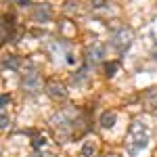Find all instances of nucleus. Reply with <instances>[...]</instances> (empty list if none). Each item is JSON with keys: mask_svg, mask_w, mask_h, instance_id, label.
I'll use <instances>...</instances> for the list:
<instances>
[{"mask_svg": "<svg viewBox=\"0 0 157 157\" xmlns=\"http://www.w3.org/2000/svg\"><path fill=\"white\" fill-rule=\"evenodd\" d=\"M151 143V130L145 121L140 120H132L130 128H128V134H126V140H124V149L130 157H136L145 151Z\"/></svg>", "mask_w": 157, "mask_h": 157, "instance_id": "obj_1", "label": "nucleus"}, {"mask_svg": "<svg viewBox=\"0 0 157 157\" xmlns=\"http://www.w3.org/2000/svg\"><path fill=\"white\" fill-rule=\"evenodd\" d=\"M109 40H111V46H113V50H115V52H120V55H124L126 50L132 46V42H134V32L130 29V27H126V25H117V27H113V29H111V36H109Z\"/></svg>", "mask_w": 157, "mask_h": 157, "instance_id": "obj_2", "label": "nucleus"}, {"mask_svg": "<svg viewBox=\"0 0 157 157\" xmlns=\"http://www.w3.org/2000/svg\"><path fill=\"white\" fill-rule=\"evenodd\" d=\"M21 88H23L25 92H40L42 90V78H40V73L36 69H27V71L21 75Z\"/></svg>", "mask_w": 157, "mask_h": 157, "instance_id": "obj_3", "label": "nucleus"}, {"mask_svg": "<svg viewBox=\"0 0 157 157\" xmlns=\"http://www.w3.org/2000/svg\"><path fill=\"white\" fill-rule=\"evenodd\" d=\"M103 57H105V48H103V44H98V42H92L88 48H86V63L88 67H97L103 63Z\"/></svg>", "mask_w": 157, "mask_h": 157, "instance_id": "obj_4", "label": "nucleus"}, {"mask_svg": "<svg viewBox=\"0 0 157 157\" xmlns=\"http://www.w3.org/2000/svg\"><path fill=\"white\" fill-rule=\"evenodd\" d=\"M46 92H48L50 98L63 101V98H67V86L63 84V82H50V84L46 86Z\"/></svg>", "mask_w": 157, "mask_h": 157, "instance_id": "obj_5", "label": "nucleus"}, {"mask_svg": "<svg viewBox=\"0 0 157 157\" xmlns=\"http://www.w3.org/2000/svg\"><path fill=\"white\" fill-rule=\"evenodd\" d=\"M143 103H145V109L149 113H157V88L147 90L145 97H143Z\"/></svg>", "mask_w": 157, "mask_h": 157, "instance_id": "obj_6", "label": "nucleus"}, {"mask_svg": "<svg viewBox=\"0 0 157 157\" xmlns=\"http://www.w3.org/2000/svg\"><path fill=\"white\" fill-rule=\"evenodd\" d=\"M115 121H117V115H115L113 111H103V113H101V117H98L101 128H105V130L113 128V126H115Z\"/></svg>", "mask_w": 157, "mask_h": 157, "instance_id": "obj_7", "label": "nucleus"}, {"mask_svg": "<svg viewBox=\"0 0 157 157\" xmlns=\"http://www.w3.org/2000/svg\"><path fill=\"white\" fill-rule=\"evenodd\" d=\"M2 67L4 69H11V71H19V67H21V59L19 57H15V55H9L4 63H2Z\"/></svg>", "mask_w": 157, "mask_h": 157, "instance_id": "obj_8", "label": "nucleus"}, {"mask_svg": "<svg viewBox=\"0 0 157 157\" xmlns=\"http://www.w3.org/2000/svg\"><path fill=\"white\" fill-rule=\"evenodd\" d=\"M32 147H34V151H42V149H48L50 143H48V138L46 136H34V140H32Z\"/></svg>", "mask_w": 157, "mask_h": 157, "instance_id": "obj_9", "label": "nucleus"}, {"mask_svg": "<svg viewBox=\"0 0 157 157\" xmlns=\"http://www.w3.org/2000/svg\"><path fill=\"white\" fill-rule=\"evenodd\" d=\"M94 153H97V145H94L92 138H88L82 145V157H94Z\"/></svg>", "mask_w": 157, "mask_h": 157, "instance_id": "obj_10", "label": "nucleus"}, {"mask_svg": "<svg viewBox=\"0 0 157 157\" xmlns=\"http://www.w3.org/2000/svg\"><path fill=\"white\" fill-rule=\"evenodd\" d=\"M48 6H46V4H40V6H38L36 9V13H34V17H36V21H46V19H48Z\"/></svg>", "mask_w": 157, "mask_h": 157, "instance_id": "obj_11", "label": "nucleus"}, {"mask_svg": "<svg viewBox=\"0 0 157 157\" xmlns=\"http://www.w3.org/2000/svg\"><path fill=\"white\" fill-rule=\"evenodd\" d=\"M34 157H59V155L48 147V149H42V151H34Z\"/></svg>", "mask_w": 157, "mask_h": 157, "instance_id": "obj_12", "label": "nucleus"}, {"mask_svg": "<svg viewBox=\"0 0 157 157\" xmlns=\"http://www.w3.org/2000/svg\"><path fill=\"white\" fill-rule=\"evenodd\" d=\"M117 67H120V63H117V61H113V63H107V65H105V69H107V75H109V78H113V75H115Z\"/></svg>", "mask_w": 157, "mask_h": 157, "instance_id": "obj_13", "label": "nucleus"}, {"mask_svg": "<svg viewBox=\"0 0 157 157\" xmlns=\"http://www.w3.org/2000/svg\"><path fill=\"white\" fill-rule=\"evenodd\" d=\"M9 126H11V124H9V115H6V111L2 109V113H0V128H2V130H9Z\"/></svg>", "mask_w": 157, "mask_h": 157, "instance_id": "obj_14", "label": "nucleus"}, {"mask_svg": "<svg viewBox=\"0 0 157 157\" xmlns=\"http://www.w3.org/2000/svg\"><path fill=\"white\" fill-rule=\"evenodd\" d=\"M92 4H94L97 9H101V6L105 9V0H92Z\"/></svg>", "mask_w": 157, "mask_h": 157, "instance_id": "obj_15", "label": "nucleus"}, {"mask_svg": "<svg viewBox=\"0 0 157 157\" xmlns=\"http://www.w3.org/2000/svg\"><path fill=\"white\" fill-rule=\"evenodd\" d=\"M9 101H11V98H9V94H4V97H2V101H0V103H2V109L9 105Z\"/></svg>", "mask_w": 157, "mask_h": 157, "instance_id": "obj_16", "label": "nucleus"}, {"mask_svg": "<svg viewBox=\"0 0 157 157\" xmlns=\"http://www.w3.org/2000/svg\"><path fill=\"white\" fill-rule=\"evenodd\" d=\"M17 2H19V4H23V6H25V4H29V0H17Z\"/></svg>", "mask_w": 157, "mask_h": 157, "instance_id": "obj_17", "label": "nucleus"}, {"mask_svg": "<svg viewBox=\"0 0 157 157\" xmlns=\"http://www.w3.org/2000/svg\"><path fill=\"white\" fill-rule=\"evenodd\" d=\"M105 157H117V155H113V153H109V155H105Z\"/></svg>", "mask_w": 157, "mask_h": 157, "instance_id": "obj_18", "label": "nucleus"}]
</instances>
